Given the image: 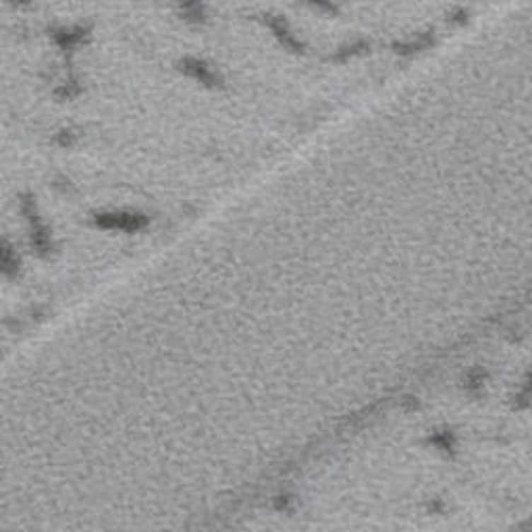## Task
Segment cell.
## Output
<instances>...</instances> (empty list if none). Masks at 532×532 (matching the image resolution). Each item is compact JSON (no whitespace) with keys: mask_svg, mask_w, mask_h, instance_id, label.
<instances>
[{"mask_svg":"<svg viewBox=\"0 0 532 532\" xmlns=\"http://www.w3.org/2000/svg\"><path fill=\"white\" fill-rule=\"evenodd\" d=\"M432 44H434V32H424L418 33L416 37H412L410 42H395L393 44V50L401 54V57H412L416 52H422V50H429Z\"/></svg>","mask_w":532,"mask_h":532,"instance_id":"obj_4","label":"cell"},{"mask_svg":"<svg viewBox=\"0 0 532 532\" xmlns=\"http://www.w3.org/2000/svg\"><path fill=\"white\" fill-rule=\"evenodd\" d=\"M98 227L102 229H119V231H139L141 227H146V216L137 214V212H106L98 214L96 219Z\"/></svg>","mask_w":532,"mask_h":532,"instance_id":"obj_2","label":"cell"},{"mask_svg":"<svg viewBox=\"0 0 532 532\" xmlns=\"http://www.w3.org/2000/svg\"><path fill=\"white\" fill-rule=\"evenodd\" d=\"M308 6H312L314 11H320L325 15H339V4L335 0H303Z\"/></svg>","mask_w":532,"mask_h":532,"instance_id":"obj_7","label":"cell"},{"mask_svg":"<svg viewBox=\"0 0 532 532\" xmlns=\"http://www.w3.org/2000/svg\"><path fill=\"white\" fill-rule=\"evenodd\" d=\"M368 48H370V44H368L366 40H356V42H352V44L341 46V48L332 54L331 61L343 63V61H347V59H352V57L364 54V52H368Z\"/></svg>","mask_w":532,"mask_h":532,"instance_id":"obj_6","label":"cell"},{"mask_svg":"<svg viewBox=\"0 0 532 532\" xmlns=\"http://www.w3.org/2000/svg\"><path fill=\"white\" fill-rule=\"evenodd\" d=\"M262 23L268 28V32L274 35V40L289 52L294 54H301L306 50L303 42L299 40L296 32L291 30V25L287 23V19L283 15H277V13H262L260 15Z\"/></svg>","mask_w":532,"mask_h":532,"instance_id":"obj_1","label":"cell"},{"mask_svg":"<svg viewBox=\"0 0 532 532\" xmlns=\"http://www.w3.org/2000/svg\"><path fill=\"white\" fill-rule=\"evenodd\" d=\"M466 19H468V13H466L464 8H456V11L449 15V21H451V23H458V25L466 23Z\"/></svg>","mask_w":532,"mask_h":532,"instance_id":"obj_8","label":"cell"},{"mask_svg":"<svg viewBox=\"0 0 532 532\" xmlns=\"http://www.w3.org/2000/svg\"><path fill=\"white\" fill-rule=\"evenodd\" d=\"M181 71H185L190 77L198 79L200 83H204V86H208V88L221 86V77H219L210 66L206 65L204 61H198V59H185V61L181 63Z\"/></svg>","mask_w":532,"mask_h":532,"instance_id":"obj_3","label":"cell"},{"mask_svg":"<svg viewBox=\"0 0 532 532\" xmlns=\"http://www.w3.org/2000/svg\"><path fill=\"white\" fill-rule=\"evenodd\" d=\"M181 15L190 23H202L206 17V0H177Z\"/></svg>","mask_w":532,"mask_h":532,"instance_id":"obj_5","label":"cell"}]
</instances>
